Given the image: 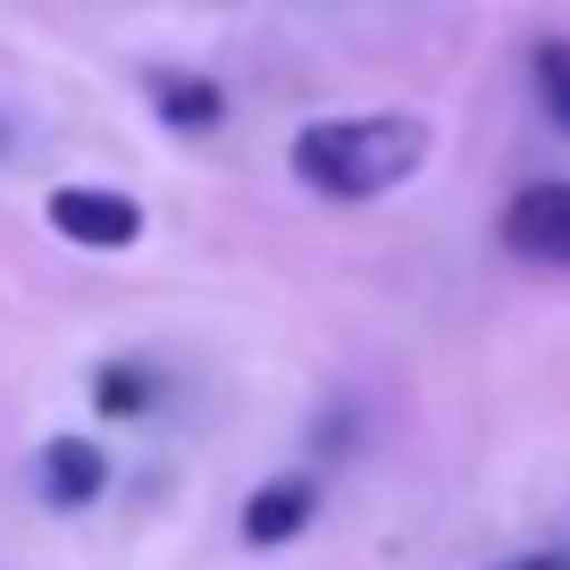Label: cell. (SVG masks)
Wrapping results in <instances>:
<instances>
[{
	"instance_id": "52a82bcc",
	"label": "cell",
	"mask_w": 570,
	"mask_h": 570,
	"mask_svg": "<svg viewBox=\"0 0 570 570\" xmlns=\"http://www.w3.org/2000/svg\"><path fill=\"white\" fill-rule=\"evenodd\" d=\"M151 394H160V377L142 370V361L92 370V411H101V420H135V411H151Z\"/></svg>"
},
{
	"instance_id": "7a4b0ae2",
	"label": "cell",
	"mask_w": 570,
	"mask_h": 570,
	"mask_svg": "<svg viewBox=\"0 0 570 570\" xmlns=\"http://www.w3.org/2000/svg\"><path fill=\"white\" fill-rule=\"evenodd\" d=\"M51 227L85 252H135L142 244V202L135 194H109V185H59L51 202Z\"/></svg>"
},
{
	"instance_id": "8992f818",
	"label": "cell",
	"mask_w": 570,
	"mask_h": 570,
	"mask_svg": "<svg viewBox=\"0 0 570 570\" xmlns=\"http://www.w3.org/2000/svg\"><path fill=\"white\" fill-rule=\"evenodd\" d=\"M311 512H320V487L311 479H268L244 503V546H285V537L311 529Z\"/></svg>"
},
{
	"instance_id": "6da1fadb",
	"label": "cell",
	"mask_w": 570,
	"mask_h": 570,
	"mask_svg": "<svg viewBox=\"0 0 570 570\" xmlns=\"http://www.w3.org/2000/svg\"><path fill=\"white\" fill-rule=\"evenodd\" d=\"M428 142L436 135H428L420 109H353V118H311L303 135L285 142V160L327 202H377V194L420 177Z\"/></svg>"
},
{
	"instance_id": "277c9868",
	"label": "cell",
	"mask_w": 570,
	"mask_h": 570,
	"mask_svg": "<svg viewBox=\"0 0 570 570\" xmlns=\"http://www.w3.org/2000/svg\"><path fill=\"white\" fill-rule=\"evenodd\" d=\"M101 487H109V453L92 445V436H51V445L35 453V495L51 503V512H85Z\"/></svg>"
},
{
	"instance_id": "3957f363",
	"label": "cell",
	"mask_w": 570,
	"mask_h": 570,
	"mask_svg": "<svg viewBox=\"0 0 570 570\" xmlns=\"http://www.w3.org/2000/svg\"><path fill=\"white\" fill-rule=\"evenodd\" d=\"M503 244L537 268H570V177H537L503 202Z\"/></svg>"
},
{
	"instance_id": "5b68a950",
	"label": "cell",
	"mask_w": 570,
	"mask_h": 570,
	"mask_svg": "<svg viewBox=\"0 0 570 570\" xmlns=\"http://www.w3.org/2000/svg\"><path fill=\"white\" fill-rule=\"evenodd\" d=\"M142 92H151V109H160V126H177V135H218V126H227V92H218L210 76L151 68Z\"/></svg>"
},
{
	"instance_id": "ba28073f",
	"label": "cell",
	"mask_w": 570,
	"mask_h": 570,
	"mask_svg": "<svg viewBox=\"0 0 570 570\" xmlns=\"http://www.w3.org/2000/svg\"><path fill=\"white\" fill-rule=\"evenodd\" d=\"M529 85H537V109L570 135V42H562V35H546V42L529 51Z\"/></svg>"
},
{
	"instance_id": "9c48e42d",
	"label": "cell",
	"mask_w": 570,
	"mask_h": 570,
	"mask_svg": "<svg viewBox=\"0 0 570 570\" xmlns=\"http://www.w3.org/2000/svg\"><path fill=\"white\" fill-rule=\"evenodd\" d=\"M495 570H570V546H529V553H512V562H495Z\"/></svg>"
},
{
	"instance_id": "30bf717a",
	"label": "cell",
	"mask_w": 570,
	"mask_h": 570,
	"mask_svg": "<svg viewBox=\"0 0 570 570\" xmlns=\"http://www.w3.org/2000/svg\"><path fill=\"white\" fill-rule=\"evenodd\" d=\"M9 142H18V135H9V118H0V151H9Z\"/></svg>"
}]
</instances>
